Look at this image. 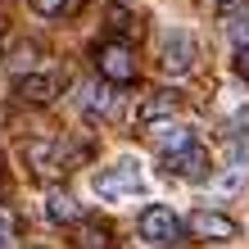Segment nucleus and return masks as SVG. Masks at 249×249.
Listing matches in <instances>:
<instances>
[{
    "mask_svg": "<svg viewBox=\"0 0 249 249\" xmlns=\"http://www.w3.org/2000/svg\"><path fill=\"white\" fill-rule=\"evenodd\" d=\"M177 109H181V95H177V91H150V95L141 100V109H136V123H141V127L163 123V118H172Z\"/></svg>",
    "mask_w": 249,
    "mask_h": 249,
    "instance_id": "6e6552de",
    "label": "nucleus"
},
{
    "mask_svg": "<svg viewBox=\"0 0 249 249\" xmlns=\"http://www.w3.org/2000/svg\"><path fill=\"white\" fill-rule=\"evenodd\" d=\"M95 68H100V77L113 82V86H123L136 77V54H131L127 41H105V46L95 50Z\"/></svg>",
    "mask_w": 249,
    "mask_h": 249,
    "instance_id": "20e7f679",
    "label": "nucleus"
},
{
    "mask_svg": "<svg viewBox=\"0 0 249 249\" xmlns=\"http://www.w3.org/2000/svg\"><path fill=\"white\" fill-rule=\"evenodd\" d=\"M199 59V46H195V36L181 32V27H172V32H163V41H159V64H163V72H190Z\"/></svg>",
    "mask_w": 249,
    "mask_h": 249,
    "instance_id": "7ed1b4c3",
    "label": "nucleus"
},
{
    "mask_svg": "<svg viewBox=\"0 0 249 249\" xmlns=\"http://www.w3.org/2000/svg\"><path fill=\"white\" fill-rule=\"evenodd\" d=\"M14 95H18L23 105H50L54 100V77L50 72H23V77L14 82Z\"/></svg>",
    "mask_w": 249,
    "mask_h": 249,
    "instance_id": "1a4fd4ad",
    "label": "nucleus"
},
{
    "mask_svg": "<svg viewBox=\"0 0 249 249\" xmlns=\"http://www.w3.org/2000/svg\"><path fill=\"white\" fill-rule=\"evenodd\" d=\"M0 195H5V181H0Z\"/></svg>",
    "mask_w": 249,
    "mask_h": 249,
    "instance_id": "aec40b11",
    "label": "nucleus"
},
{
    "mask_svg": "<svg viewBox=\"0 0 249 249\" xmlns=\"http://www.w3.org/2000/svg\"><path fill=\"white\" fill-rule=\"evenodd\" d=\"M236 72L249 82V46H240V54H236Z\"/></svg>",
    "mask_w": 249,
    "mask_h": 249,
    "instance_id": "f3484780",
    "label": "nucleus"
},
{
    "mask_svg": "<svg viewBox=\"0 0 249 249\" xmlns=\"http://www.w3.org/2000/svg\"><path fill=\"white\" fill-rule=\"evenodd\" d=\"M186 231L190 236H199V240H236V222H231L227 213H213V209H195L186 217Z\"/></svg>",
    "mask_w": 249,
    "mask_h": 249,
    "instance_id": "423d86ee",
    "label": "nucleus"
},
{
    "mask_svg": "<svg viewBox=\"0 0 249 249\" xmlns=\"http://www.w3.org/2000/svg\"><path fill=\"white\" fill-rule=\"evenodd\" d=\"M23 249H46V245H23Z\"/></svg>",
    "mask_w": 249,
    "mask_h": 249,
    "instance_id": "6ab92c4d",
    "label": "nucleus"
},
{
    "mask_svg": "<svg viewBox=\"0 0 249 249\" xmlns=\"http://www.w3.org/2000/svg\"><path fill=\"white\" fill-rule=\"evenodd\" d=\"M105 23H109V32H123V36H141V18L131 9H118L113 5L109 14H105Z\"/></svg>",
    "mask_w": 249,
    "mask_h": 249,
    "instance_id": "ddd939ff",
    "label": "nucleus"
},
{
    "mask_svg": "<svg viewBox=\"0 0 249 249\" xmlns=\"http://www.w3.org/2000/svg\"><path fill=\"white\" fill-rule=\"evenodd\" d=\"M27 159H32L36 168H46L54 159V141H32V145H27Z\"/></svg>",
    "mask_w": 249,
    "mask_h": 249,
    "instance_id": "4468645a",
    "label": "nucleus"
},
{
    "mask_svg": "<svg viewBox=\"0 0 249 249\" xmlns=\"http://www.w3.org/2000/svg\"><path fill=\"white\" fill-rule=\"evenodd\" d=\"M77 105L82 113H91V118H113L118 113V86L113 82H91L77 91Z\"/></svg>",
    "mask_w": 249,
    "mask_h": 249,
    "instance_id": "0eeeda50",
    "label": "nucleus"
},
{
    "mask_svg": "<svg viewBox=\"0 0 249 249\" xmlns=\"http://www.w3.org/2000/svg\"><path fill=\"white\" fill-rule=\"evenodd\" d=\"M163 168L172 172V177H181V181H209L213 159H209V150L195 141V145H186V150H177V154H163Z\"/></svg>",
    "mask_w": 249,
    "mask_h": 249,
    "instance_id": "39448f33",
    "label": "nucleus"
},
{
    "mask_svg": "<svg viewBox=\"0 0 249 249\" xmlns=\"http://www.w3.org/2000/svg\"><path fill=\"white\" fill-rule=\"evenodd\" d=\"M231 32H236V41L249 46V18H236V23H231Z\"/></svg>",
    "mask_w": 249,
    "mask_h": 249,
    "instance_id": "a211bd4d",
    "label": "nucleus"
},
{
    "mask_svg": "<svg viewBox=\"0 0 249 249\" xmlns=\"http://www.w3.org/2000/svg\"><path fill=\"white\" fill-rule=\"evenodd\" d=\"M136 231H141V240H150L159 249H172L181 240V222H177V213L163 209V204H154V209H145L136 217Z\"/></svg>",
    "mask_w": 249,
    "mask_h": 249,
    "instance_id": "f03ea898",
    "label": "nucleus"
},
{
    "mask_svg": "<svg viewBox=\"0 0 249 249\" xmlns=\"http://www.w3.org/2000/svg\"><path fill=\"white\" fill-rule=\"evenodd\" d=\"M46 217L50 222H77L82 209H77V199H72L68 190H50L46 195Z\"/></svg>",
    "mask_w": 249,
    "mask_h": 249,
    "instance_id": "9b49d317",
    "label": "nucleus"
},
{
    "mask_svg": "<svg viewBox=\"0 0 249 249\" xmlns=\"http://www.w3.org/2000/svg\"><path fill=\"white\" fill-rule=\"evenodd\" d=\"M150 141H154V145H159L163 154H177V150H186V145H195V136H190V127H186V123H172V118L154 123Z\"/></svg>",
    "mask_w": 249,
    "mask_h": 249,
    "instance_id": "9d476101",
    "label": "nucleus"
},
{
    "mask_svg": "<svg viewBox=\"0 0 249 249\" xmlns=\"http://www.w3.org/2000/svg\"><path fill=\"white\" fill-rule=\"evenodd\" d=\"M9 236H14V217L0 213V249H9Z\"/></svg>",
    "mask_w": 249,
    "mask_h": 249,
    "instance_id": "dca6fc26",
    "label": "nucleus"
},
{
    "mask_svg": "<svg viewBox=\"0 0 249 249\" xmlns=\"http://www.w3.org/2000/svg\"><path fill=\"white\" fill-rule=\"evenodd\" d=\"M32 5V14H41V18H50V14H64V0H27Z\"/></svg>",
    "mask_w": 249,
    "mask_h": 249,
    "instance_id": "2eb2a0df",
    "label": "nucleus"
},
{
    "mask_svg": "<svg viewBox=\"0 0 249 249\" xmlns=\"http://www.w3.org/2000/svg\"><path fill=\"white\" fill-rule=\"evenodd\" d=\"M95 190L100 195H141L145 190V172H141V163L136 159H118L113 168H100L95 172Z\"/></svg>",
    "mask_w": 249,
    "mask_h": 249,
    "instance_id": "f257e3e1",
    "label": "nucleus"
},
{
    "mask_svg": "<svg viewBox=\"0 0 249 249\" xmlns=\"http://www.w3.org/2000/svg\"><path fill=\"white\" fill-rule=\"evenodd\" d=\"M113 236H109V227H100V222H82L77 231V249H109Z\"/></svg>",
    "mask_w": 249,
    "mask_h": 249,
    "instance_id": "f8f14e48",
    "label": "nucleus"
}]
</instances>
